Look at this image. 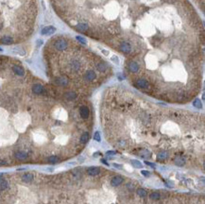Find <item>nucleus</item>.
Segmentation results:
<instances>
[{"label":"nucleus","mask_w":205,"mask_h":204,"mask_svg":"<svg viewBox=\"0 0 205 204\" xmlns=\"http://www.w3.org/2000/svg\"><path fill=\"white\" fill-rule=\"evenodd\" d=\"M101 163H103L104 164H106V166H109V163H107L106 160H105V159H102V160H101Z\"/></svg>","instance_id":"obj_21"},{"label":"nucleus","mask_w":205,"mask_h":204,"mask_svg":"<svg viewBox=\"0 0 205 204\" xmlns=\"http://www.w3.org/2000/svg\"><path fill=\"white\" fill-rule=\"evenodd\" d=\"M33 180H34V175L32 173H25L21 177V180L23 183H31Z\"/></svg>","instance_id":"obj_5"},{"label":"nucleus","mask_w":205,"mask_h":204,"mask_svg":"<svg viewBox=\"0 0 205 204\" xmlns=\"http://www.w3.org/2000/svg\"><path fill=\"white\" fill-rule=\"evenodd\" d=\"M123 178L120 177V176H114L111 180V184L113 186H118V185H120L121 183H123Z\"/></svg>","instance_id":"obj_7"},{"label":"nucleus","mask_w":205,"mask_h":204,"mask_svg":"<svg viewBox=\"0 0 205 204\" xmlns=\"http://www.w3.org/2000/svg\"><path fill=\"white\" fill-rule=\"evenodd\" d=\"M145 163L147 164V166H151L152 168H155V163H149V162H147V161H145Z\"/></svg>","instance_id":"obj_18"},{"label":"nucleus","mask_w":205,"mask_h":204,"mask_svg":"<svg viewBox=\"0 0 205 204\" xmlns=\"http://www.w3.org/2000/svg\"><path fill=\"white\" fill-rule=\"evenodd\" d=\"M87 173L89 176H97L100 173V169L97 166H91L87 169Z\"/></svg>","instance_id":"obj_6"},{"label":"nucleus","mask_w":205,"mask_h":204,"mask_svg":"<svg viewBox=\"0 0 205 204\" xmlns=\"http://www.w3.org/2000/svg\"><path fill=\"white\" fill-rule=\"evenodd\" d=\"M95 140H97V142H100V134H99V132L97 131L96 133H95Z\"/></svg>","instance_id":"obj_16"},{"label":"nucleus","mask_w":205,"mask_h":204,"mask_svg":"<svg viewBox=\"0 0 205 204\" xmlns=\"http://www.w3.org/2000/svg\"><path fill=\"white\" fill-rule=\"evenodd\" d=\"M175 163L179 166H184V163H185V160H184V158L178 157V158L175 160Z\"/></svg>","instance_id":"obj_11"},{"label":"nucleus","mask_w":205,"mask_h":204,"mask_svg":"<svg viewBox=\"0 0 205 204\" xmlns=\"http://www.w3.org/2000/svg\"><path fill=\"white\" fill-rule=\"evenodd\" d=\"M59 161H60V159H59V157L57 156V155H51V156H49L48 158H47V162H48L49 163H52V164L57 163Z\"/></svg>","instance_id":"obj_8"},{"label":"nucleus","mask_w":205,"mask_h":204,"mask_svg":"<svg viewBox=\"0 0 205 204\" xmlns=\"http://www.w3.org/2000/svg\"><path fill=\"white\" fill-rule=\"evenodd\" d=\"M37 0H0V46L27 42L35 33Z\"/></svg>","instance_id":"obj_4"},{"label":"nucleus","mask_w":205,"mask_h":204,"mask_svg":"<svg viewBox=\"0 0 205 204\" xmlns=\"http://www.w3.org/2000/svg\"><path fill=\"white\" fill-rule=\"evenodd\" d=\"M193 105L197 108H201V102H200V99H195L193 101Z\"/></svg>","instance_id":"obj_15"},{"label":"nucleus","mask_w":205,"mask_h":204,"mask_svg":"<svg viewBox=\"0 0 205 204\" xmlns=\"http://www.w3.org/2000/svg\"><path fill=\"white\" fill-rule=\"evenodd\" d=\"M43 58L52 84L63 89L72 87L77 92L96 88L112 75L107 60L68 35L49 38L43 46Z\"/></svg>","instance_id":"obj_3"},{"label":"nucleus","mask_w":205,"mask_h":204,"mask_svg":"<svg viewBox=\"0 0 205 204\" xmlns=\"http://www.w3.org/2000/svg\"><path fill=\"white\" fill-rule=\"evenodd\" d=\"M141 173H142V175H144L145 177H149L150 176V172L149 171H147V170H142L141 171Z\"/></svg>","instance_id":"obj_17"},{"label":"nucleus","mask_w":205,"mask_h":204,"mask_svg":"<svg viewBox=\"0 0 205 204\" xmlns=\"http://www.w3.org/2000/svg\"><path fill=\"white\" fill-rule=\"evenodd\" d=\"M140 156L143 157V158H149V157H151V153L147 149H141Z\"/></svg>","instance_id":"obj_10"},{"label":"nucleus","mask_w":205,"mask_h":204,"mask_svg":"<svg viewBox=\"0 0 205 204\" xmlns=\"http://www.w3.org/2000/svg\"><path fill=\"white\" fill-rule=\"evenodd\" d=\"M66 92L46 84L19 60L0 54V147L15 146L29 155L31 146L80 139L86 130L80 114L84 103Z\"/></svg>","instance_id":"obj_2"},{"label":"nucleus","mask_w":205,"mask_h":204,"mask_svg":"<svg viewBox=\"0 0 205 204\" xmlns=\"http://www.w3.org/2000/svg\"><path fill=\"white\" fill-rule=\"evenodd\" d=\"M113 166H114V167L118 168V169H122V166H121V164H118V163H113Z\"/></svg>","instance_id":"obj_19"},{"label":"nucleus","mask_w":205,"mask_h":204,"mask_svg":"<svg viewBox=\"0 0 205 204\" xmlns=\"http://www.w3.org/2000/svg\"><path fill=\"white\" fill-rule=\"evenodd\" d=\"M137 194L140 196L141 197H147V192H146V190L145 189H142V188H140V189H138L137 190Z\"/></svg>","instance_id":"obj_14"},{"label":"nucleus","mask_w":205,"mask_h":204,"mask_svg":"<svg viewBox=\"0 0 205 204\" xmlns=\"http://www.w3.org/2000/svg\"><path fill=\"white\" fill-rule=\"evenodd\" d=\"M150 199H154V200H158V199H160V197H161V195L159 194L158 192H153L150 194Z\"/></svg>","instance_id":"obj_13"},{"label":"nucleus","mask_w":205,"mask_h":204,"mask_svg":"<svg viewBox=\"0 0 205 204\" xmlns=\"http://www.w3.org/2000/svg\"><path fill=\"white\" fill-rule=\"evenodd\" d=\"M131 164H132L134 167H136V168H141V167H143V164L142 163H140L139 161H137V160H131Z\"/></svg>","instance_id":"obj_12"},{"label":"nucleus","mask_w":205,"mask_h":204,"mask_svg":"<svg viewBox=\"0 0 205 204\" xmlns=\"http://www.w3.org/2000/svg\"><path fill=\"white\" fill-rule=\"evenodd\" d=\"M168 157V153L167 151H161L158 153L157 155V159L160 160V161H162V160H165V159Z\"/></svg>","instance_id":"obj_9"},{"label":"nucleus","mask_w":205,"mask_h":204,"mask_svg":"<svg viewBox=\"0 0 205 204\" xmlns=\"http://www.w3.org/2000/svg\"><path fill=\"white\" fill-rule=\"evenodd\" d=\"M72 30L124 58L126 77L159 99L186 103L201 89L205 32L189 0H50Z\"/></svg>","instance_id":"obj_1"},{"label":"nucleus","mask_w":205,"mask_h":204,"mask_svg":"<svg viewBox=\"0 0 205 204\" xmlns=\"http://www.w3.org/2000/svg\"><path fill=\"white\" fill-rule=\"evenodd\" d=\"M116 154V152L115 151H113V150H109V151H107V155H115Z\"/></svg>","instance_id":"obj_20"}]
</instances>
